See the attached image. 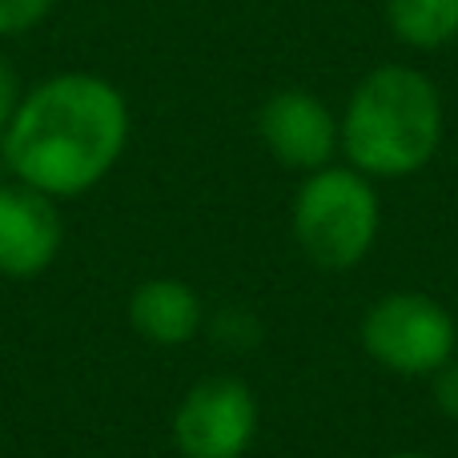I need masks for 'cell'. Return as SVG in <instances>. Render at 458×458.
I'll return each mask as SVG.
<instances>
[{"label": "cell", "mask_w": 458, "mask_h": 458, "mask_svg": "<svg viewBox=\"0 0 458 458\" xmlns=\"http://www.w3.org/2000/svg\"><path fill=\"white\" fill-rule=\"evenodd\" d=\"M129 129V101L113 81L97 72H56L21 97L0 137V157L13 182L69 201L113 174Z\"/></svg>", "instance_id": "6da1fadb"}, {"label": "cell", "mask_w": 458, "mask_h": 458, "mask_svg": "<svg viewBox=\"0 0 458 458\" xmlns=\"http://www.w3.org/2000/svg\"><path fill=\"white\" fill-rule=\"evenodd\" d=\"M443 93L422 69L378 64L354 85L338 117L346 165L370 182H403L435 161L443 145Z\"/></svg>", "instance_id": "7a4b0ae2"}, {"label": "cell", "mask_w": 458, "mask_h": 458, "mask_svg": "<svg viewBox=\"0 0 458 458\" xmlns=\"http://www.w3.org/2000/svg\"><path fill=\"white\" fill-rule=\"evenodd\" d=\"M298 250L326 274H346L370 258L382 229L374 182L354 165H322L306 174L290 206Z\"/></svg>", "instance_id": "3957f363"}, {"label": "cell", "mask_w": 458, "mask_h": 458, "mask_svg": "<svg viewBox=\"0 0 458 458\" xmlns=\"http://www.w3.org/2000/svg\"><path fill=\"white\" fill-rule=\"evenodd\" d=\"M366 358L398 378H430L458 350V322L438 298L419 290L382 293L358 326Z\"/></svg>", "instance_id": "277c9868"}, {"label": "cell", "mask_w": 458, "mask_h": 458, "mask_svg": "<svg viewBox=\"0 0 458 458\" xmlns=\"http://www.w3.org/2000/svg\"><path fill=\"white\" fill-rule=\"evenodd\" d=\"M261 406L233 374L193 382L174 411V446L182 458H245L258 438Z\"/></svg>", "instance_id": "5b68a950"}, {"label": "cell", "mask_w": 458, "mask_h": 458, "mask_svg": "<svg viewBox=\"0 0 458 458\" xmlns=\"http://www.w3.org/2000/svg\"><path fill=\"white\" fill-rule=\"evenodd\" d=\"M258 137L277 165L314 174L338 153V117L306 89H277L258 109Z\"/></svg>", "instance_id": "8992f818"}, {"label": "cell", "mask_w": 458, "mask_h": 458, "mask_svg": "<svg viewBox=\"0 0 458 458\" xmlns=\"http://www.w3.org/2000/svg\"><path fill=\"white\" fill-rule=\"evenodd\" d=\"M64 250V222L53 198L13 182L0 185V277L32 282Z\"/></svg>", "instance_id": "52a82bcc"}, {"label": "cell", "mask_w": 458, "mask_h": 458, "mask_svg": "<svg viewBox=\"0 0 458 458\" xmlns=\"http://www.w3.org/2000/svg\"><path fill=\"white\" fill-rule=\"evenodd\" d=\"M129 326L149 346H190L206 326V301L182 277H145L129 293Z\"/></svg>", "instance_id": "ba28073f"}, {"label": "cell", "mask_w": 458, "mask_h": 458, "mask_svg": "<svg viewBox=\"0 0 458 458\" xmlns=\"http://www.w3.org/2000/svg\"><path fill=\"white\" fill-rule=\"evenodd\" d=\"M386 21L403 45L443 48L458 40V0H386Z\"/></svg>", "instance_id": "9c48e42d"}, {"label": "cell", "mask_w": 458, "mask_h": 458, "mask_svg": "<svg viewBox=\"0 0 458 458\" xmlns=\"http://www.w3.org/2000/svg\"><path fill=\"white\" fill-rule=\"evenodd\" d=\"M53 0H0V37H24L48 16Z\"/></svg>", "instance_id": "30bf717a"}, {"label": "cell", "mask_w": 458, "mask_h": 458, "mask_svg": "<svg viewBox=\"0 0 458 458\" xmlns=\"http://www.w3.org/2000/svg\"><path fill=\"white\" fill-rule=\"evenodd\" d=\"M430 398H435L443 419L458 422V358H451L446 366H438V370L430 374Z\"/></svg>", "instance_id": "8fae6325"}, {"label": "cell", "mask_w": 458, "mask_h": 458, "mask_svg": "<svg viewBox=\"0 0 458 458\" xmlns=\"http://www.w3.org/2000/svg\"><path fill=\"white\" fill-rule=\"evenodd\" d=\"M21 85H16V72L8 69L4 61H0V137H4V129H8V121H13V113H16V105H21Z\"/></svg>", "instance_id": "7c38bea8"}, {"label": "cell", "mask_w": 458, "mask_h": 458, "mask_svg": "<svg viewBox=\"0 0 458 458\" xmlns=\"http://www.w3.org/2000/svg\"><path fill=\"white\" fill-rule=\"evenodd\" d=\"M386 458H435V454H422V451H394V454H386Z\"/></svg>", "instance_id": "4fadbf2b"}]
</instances>
